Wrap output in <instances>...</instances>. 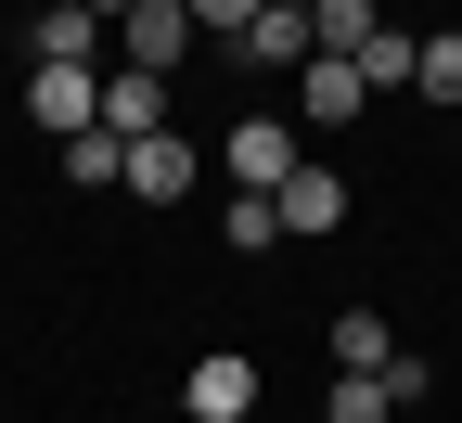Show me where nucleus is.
<instances>
[{
    "mask_svg": "<svg viewBox=\"0 0 462 423\" xmlns=\"http://www.w3.org/2000/svg\"><path fill=\"white\" fill-rule=\"evenodd\" d=\"M231 193H282V179H296L309 167V129H296V115H231Z\"/></svg>",
    "mask_w": 462,
    "mask_h": 423,
    "instance_id": "nucleus-1",
    "label": "nucleus"
},
{
    "mask_svg": "<svg viewBox=\"0 0 462 423\" xmlns=\"http://www.w3.org/2000/svg\"><path fill=\"white\" fill-rule=\"evenodd\" d=\"M26 115H39L51 142L103 129V65H26Z\"/></svg>",
    "mask_w": 462,
    "mask_h": 423,
    "instance_id": "nucleus-2",
    "label": "nucleus"
},
{
    "mask_svg": "<svg viewBox=\"0 0 462 423\" xmlns=\"http://www.w3.org/2000/svg\"><path fill=\"white\" fill-rule=\"evenodd\" d=\"M193 51V14L180 0H129V14H116V65H142V78H167Z\"/></svg>",
    "mask_w": 462,
    "mask_h": 423,
    "instance_id": "nucleus-3",
    "label": "nucleus"
},
{
    "mask_svg": "<svg viewBox=\"0 0 462 423\" xmlns=\"http://www.w3.org/2000/svg\"><path fill=\"white\" fill-rule=\"evenodd\" d=\"M103 14H90V0H51V14H26V65H103Z\"/></svg>",
    "mask_w": 462,
    "mask_h": 423,
    "instance_id": "nucleus-4",
    "label": "nucleus"
},
{
    "mask_svg": "<svg viewBox=\"0 0 462 423\" xmlns=\"http://www.w3.org/2000/svg\"><path fill=\"white\" fill-rule=\"evenodd\" d=\"M193 179H206V154H193V129H154V142H129V193H142V206H180Z\"/></svg>",
    "mask_w": 462,
    "mask_h": 423,
    "instance_id": "nucleus-5",
    "label": "nucleus"
},
{
    "mask_svg": "<svg viewBox=\"0 0 462 423\" xmlns=\"http://www.w3.org/2000/svg\"><path fill=\"white\" fill-rule=\"evenodd\" d=\"M180 410H193V423H245V410H257V359H245V346H218V359H193V385H180Z\"/></svg>",
    "mask_w": 462,
    "mask_h": 423,
    "instance_id": "nucleus-6",
    "label": "nucleus"
},
{
    "mask_svg": "<svg viewBox=\"0 0 462 423\" xmlns=\"http://www.w3.org/2000/svg\"><path fill=\"white\" fill-rule=\"evenodd\" d=\"M360 103H373V90H360L346 51H309V65H296V129H346Z\"/></svg>",
    "mask_w": 462,
    "mask_h": 423,
    "instance_id": "nucleus-7",
    "label": "nucleus"
},
{
    "mask_svg": "<svg viewBox=\"0 0 462 423\" xmlns=\"http://www.w3.org/2000/svg\"><path fill=\"white\" fill-rule=\"evenodd\" d=\"M103 129H116V142H154V129H167V78L103 65Z\"/></svg>",
    "mask_w": 462,
    "mask_h": 423,
    "instance_id": "nucleus-8",
    "label": "nucleus"
},
{
    "mask_svg": "<svg viewBox=\"0 0 462 423\" xmlns=\"http://www.w3.org/2000/svg\"><path fill=\"white\" fill-rule=\"evenodd\" d=\"M231 65H270V78H296V65H309V0H270V14L245 26V51H231Z\"/></svg>",
    "mask_w": 462,
    "mask_h": 423,
    "instance_id": "nucleus-9",
    "label": "nucleus"
},
{
    "mask_svg": "<svg viewBox=\"0 0 462 423\" xmlns=\"http://www.w3.org/2000/svg\"><path fill=\"white\" fill-rule=\"evenodd\" d=\"M346 65H360V90L385 103V90H411V65H424V39H411V26H373L360 51H346Z\"/></svg>",
    "mask_w": 462,
    "mask_h": 423,
    "instance_id": "nucleus-10",
    "label": "nucleus"
},
{
    "mask_svg": "<svg viewBox=\"0 0 462 423\" xmlns=\"http://www.w3.org/2000/svg\"><path fill=\"white\" fill-rule=\"evenodd\" d=\"M270 206H282V231H334V218H346V179H334V167H296Z\"/></svg>",
    "mask_w": 462,
    "mask_h": 423,
    "instance_id": "nucleus-11",
    "label": "nucleus"
},
{
    "mask_svg": "<svg viewBox=\"0 0 462 423\" xmlns=\"http://www.w3.org/2000/svg\"><path fill=\"white\" fill-rule=\"evenodd\" d=\"M218 244H231V257H270V244H282V206H270V193H231V206H218Z\"/></svg>",
    "mask_w": 462,
    "mask_h": 423,
    "instance_id": "nucleus-12",
    "label": "nucleus"
},
{
    "mask_svg": "<svg viewBox=\"0 0 462 423\" xmlns=\"http://www.w3.org/2000/svg\"><path fill=\"white\" fill-rule=\"evenodd\" d=\"M385 359H398V334L373 308H334V372H385Z\"/></svg>",
    "mask_w": 462,
    "mask_h": 423,
    "instance_id": "nucleus-13",
    "label": "nucleus"
},
{
    "mask_svg": "<svg viewBox=\"0 0 462 423\" xmlns=\"http://www.w3.org/2000/svg\"><path fill=\"white\" fill-rule=\"evenodd\" d=\"M65 179H78V193H116V179H129V142H116V129H78L65 142Z\"/></svg>",
    "mask_w": 462,
    "mask_h": 423,
    "instance_id": "nucleus-14",
    "label": "nucleus"
},
{
    "mask_svg": "<svg viewBox=\"0 0 462 423\" xmlns=\"http://www.w3.org/2000/svg\"><path fill=\"white\" fill-rule=\"evenodd\" d=\"M385 14H373V0H309V51H360Z\"/></svg>",
    "mask_w": 462,
    "mask_h": 423,
    "instance_id": "nucleus-15",
    "label": "nucleus"
},
{
    "mask_svg": "<svg viewBox=\"0 0 462 423\" xmlns=\"http://www.w3.org/2000/svg\"><path fill=\"white\" fill-rule=\"evenodd\" d=\"M321 423H398V398H385V372H334V398H321Z\"/></svg>",
    "mask_w": 462,
    "mask_h": 423,
    "instance_id": "nucleus-16",
    "label": "nucleus"
},
{
    "mask_svg": "<svg viewBox=\"0 0 462 423\" xmlns=\"http://www.w3.org/2000/svg\"><path fill=\"white\" fill-rule=\"evenodd\" d=\"M411 90H424V103H462V26H437V39H424V65H411Z\"/></svg>",
    "mask_w": 462,
    "mask_h": 423,
    "instance_id": "nucleus-17",
    "label": "nucleus"
},
{
    "mask_svg": "<svg viewBox=\"0 0 462 423\" xmlns=\"http://www.w3.org/2000/svg\"><path fill=\"white\" fill-rule=\"evenodd\" d=\"M180 14H193V39H218V51H245V26L270 14V0H180Z\"/></svg>",
    "mask_w": 462,
    "mask_h": 423,
    "instance_id": "nucleus-18",
    "label": "nucleus"
},
{
    "mask_svg": "<svg viewBox=\"0 0 462 423\" xmlns=\"http://www.w3.org/2000/svg\"><path fill=\"white\" fill-rule=\"evenodd\" d=\"M180 423H193V410H180Z\"/></svg>",
    "mask_w": 462,
    "mask_h": 423,
    "instance_id": "nucleus-19",
    "label": "nucleus"
}]
</instances>
